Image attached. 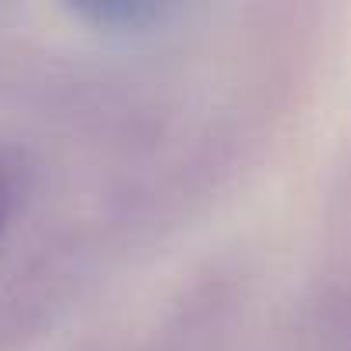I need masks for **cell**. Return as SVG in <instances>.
<instances>
[{
  "label": "cell",
  "mask_w": 351,
  "mask_h": 351,
  "mask_svg": "<svg viewBox=\"0 0 351 351\" xmlns=\"http://www.w3.org/2000/svg\"><path fill=\"white\" fill-rule=\"evenodd\" d=\"M11 207H14V186H11V176L0 169V234H4V228H8Z\"/></svg>",
  "instance_id": "obj_2"
},
{
  "label": "cell",
  "mask_w": 351,
  "mask_h": 351,
  "mask_svg": "<svg viewBox=\"0 0 351 351\" xmlns=\"http://www.w3.org/2000/svg\"><path fill=\"white\" fill-rule=\"evenodd\" d=\"M73 11L100 28H117V32H138L172 14L169 4H148V0H93V4H80Z\"/></svg>",
  "instance_id": "obj_1"
}]
</instances>
